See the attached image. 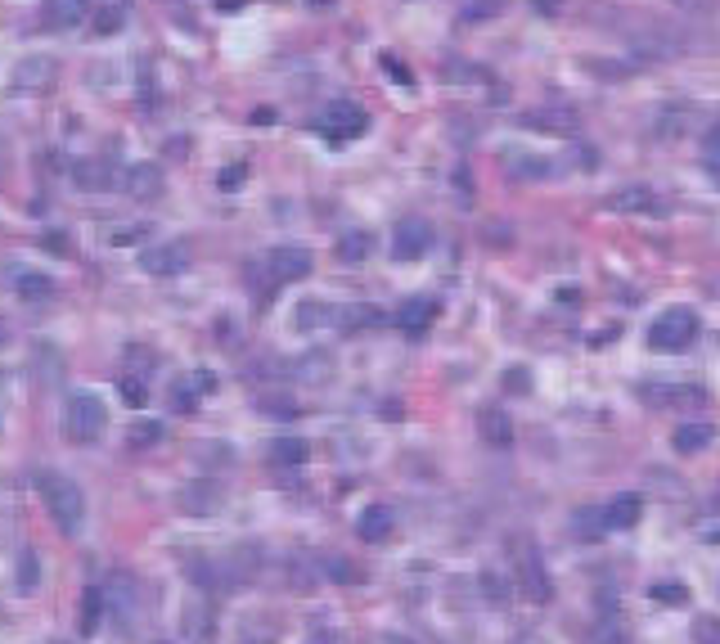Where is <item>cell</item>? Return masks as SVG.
I'll return each mask as SVG.
<instances>
[{
	"label": "cell",
	"mask_w": 720,
	"mask_h": 644,
	"mask_svg": "<svg viewBox=\"0 0 720 644\" xmlns=\"http://www.w3.org/2000/svg\"><path fill=\"white\" fill-rule=\"evenodd\" d=\"M36 491H41L45 509H50L54 527H59L63 536H77L81 523H86V496H81V487L68 478V473H54V469H41L36 473Z\"/></svg>",
	"instance_id": "1"
},
{
	"label": "cell",
	"mask_w": 720,
	"mask_h": 644,
	"mask_svg": "<svg viewBox=\"0 0 720 644\" xmlns=\"http://www.w3.org/2000/svg\"><path fill=\"white\" fill-rule=\"evenodd\" d=\"M104 428H108L104 401H99L95 392H68V401H63V433H68V442L90 446V442H99Z\"/></svg>",
	"instance_id": "2"
},
{
	"label": "cell",
	"mask_w": 720,
	"mask_h": 644,
	"mask_svg": "<svg viewBox=\"0 0 720 644\" xmlns=\"http://www.w3.org/2000/svg\"><path fill=\"white\" fill-rule=\"evenodd\" d=\"M693 338H698V311L693 307H666L648 325V347H657V352H684Z\"/></svg>",
	"instance_id": "3"
},
{
	"label": "cell",
	"mask_w": 720,
	"mask_h": 644,
	"mask_svg": "<svg viewBox=\"0 0 720 644\" xmlns=\"http://www.w3.org/2000/svg\"><path fill=\"white\" fill-rule=\"evenodd\" d=\"M513 572H518L522 595H527L531 604H549V599H554V581H549L545 563H540L536 545H531L527 536H518V541H513Z\"/></svg>",
	"instance_id": "4"
},
{
	"label": "cell",
	"mask_w": 720,
	"mask_h": 644,
	"mask_svg": "<svg viewBox=\"0 0 720 644\" xmlns=\"http://www.w3.org/2000/svg\"><path fill=\"white\" fill-rule=\"evenodd\" d=\"M315 131H320L329 145H351V140H360L369 131V118H365V109H360V104L338 100V104H329V109L315 118Z\"/></svg>",
	"instance_id": "5"
},
{
	"label": "cell",
	"mask_w": 720,
	"mask_h": 644,
	"mask_svg": "<svg viewBox=\"0 0 720 644\" xmlns=\"http://www.w3.org/2000/svg\"><path fill=\"white\" fill-rule=\"evenodd\" d=\"M432 248V226L423 217H401L392 230V257L396 262H419Z\"/></svg>",
	"instance_id": "6"
},
{
	"label": "cell",
	"mask_w": 720,
	"mask_h": 644,
	"mask_svg": "<svg viewBox=\"0 0 720 644\" xmlns=\"http://www.w3.org/2000/svg\"><path fill=\"white\" fill-rule=\"evenodd\" d=\"M266 275H270V284L306 280V275H311V253H306V248H297V244L270 248V253H266Z\"/></svg>",
	"instance_id": "7"
},
{
	"label": "cell",
	"mask_w": 720,
	"mask_h": 644,
	"mask_svg": "<svg viewBox=\"0 0 720 644\" xmlns=\"http://www.w3.org/2000/svg\"><path fill=\"white\" fill-rule=\"evenodd\" d=\"M603 208L617 212V217H648V212H662V199H657L648 185H621V190L608 194Z\"/></svg>",
	"instance_id": "8"
},
{
	"label": "cell",
	"mask_w": 720,
	"mask_h": 644,
	"mask_svg": "<svg viewBox=\"0 0 720 644\" xmlns=\"http://www.w3.org/2000/svg\"><path fill=\"white\" fill-rule=\"evenodd\" d=\"M54 59L50 55H27L23 64L14 68V95H41L54 86Z\"/></svg>",
	"instance_id": "9"
},
{
	"label": "cell",
	"mask_w": 720,
	"mask_h": 644,
	"mask_svg": "<svg viewBox=\"0 0 720 644\" xmlns=\"http://www.w3.org/2000/svg\"><path fill=\"white\" fill-rule=\"evenodd\" d=\"M140 266L149 275H162V280H167V275H180L189 266V244H153V248H144L140 253Z\"/></svg>",
	"instance_id": "10"
},
{
	"label": "cell",
	"mask_w": 720,
	"mask_h": 644,
	"mask_svg": "<svg viewBox=\"0 0 720 644\" xmlns=\"http://www.w3.org/2000/svg\"><path fill=\"white\" fill-rule=\"evenodd\" d=\"M437 302L432 298H405L401 307H396V325H401V334L410 338H423L432 329V320H437Z\"/></svg>",
	"instance_id": "11"
},
{
	"label": "cell",
	"mask_w": 720,
	"mask_h": 644,
	"mask_svg": "<svg viewBox=\"0 0 720 644\" xmlns=\"http://www.w3.org/2000/svg\"><path fill=\"white\" fill-rule=\"evenodd\" d=\"M221 500H225V487L212 478H198V482H189V487H180V509H185V514H216Z\"/></svg>",
	"instance_id": "12"
},
{
	"label": "cell",
	"mask_w": 720,
	"mask_h": 644,
	"mask_svg": "<svg viewBox=\"0 0 720 644\" xmlns=\"http://www.w3.org/2000/svg\"><path fill=\"white\" fill-rule=\"evenodd\" d=\"M122 190L131 194V199H140V203L158 199V194H162V167H158V163H135V167H126V172H122Z\"/></svg>",
	"instance_id": "13"
},
{
	"label": "cell",
	"mask_w": 720,
	"mask_h": 644,
	"mask_svg": "<svg viewBox=\"0 0 720 644\" xmlns=\"http://www.w3.org/2000/svg\"><path fill=\"white\" fill-rule=\"evenodd\" d=\"M86 14H90V0H45V5H41L45 28H54V32L81 28V23H86Z\"/></svg>",
	"instance_id": "14"
},
{
	"label": "cell",
	"mask_w": 720,
	"mask_h": 644,
	"mask_svg": "<svg viewBox=\"0 0 720 644\" xmlns=\"http://www.w3.org/2000/svg\"><path fill=\"white\" fill-rule=\"evenodd\" d=\"M126 14H131V0H95L90 5V32L95 37H117L126 28Z\"/></svg>",
	"instance_id": "15"
},
{
	"label": "cell",
	"mask_w": 720,
	"mask_h": 644,
	"mask_svg": "<svg viewBox=\"0 0 720 644\" xmlns=\"http://www.w3.org/2000/svg\"><path fill=\"white\" fill-rule=\"evenodd\" d=\"M212 388H216V379L207 370L185 374V379L171 383V406H176L180 415H194V410H198V392H212Z\"/></svg>",
	"instance_id": "16"
},
{
	"label": "cell",
	"mask_w": 720,
	"mask_h": 644,
	"mask_svg": "<svg viewBox=\"0 0 720 644\" xmlns=\"http://www.w3.org/2000/svg\"><path fill=\"white\" fill-rule=\"evenodd\" d=\"M392 527H396V514L387 505H365V514L356 518V536L369 545H383L392 536Z\"/></svg>",
	"instance_id": "17"
},
{
	"label": "cell",
	"mask_w": 720,
	"mask_h": 644,
	"mask_svg": "<svg viewBox=\"0 0 720 644\" xmlns=\"http://www.w3.org/2000/svg\"><path fill=\"white\" fill-rule=\"evenodd\" d=\"M639 514H644V496H635V491H621V496H612L608 505H603V527H635Z\"/></svg>",
	"instance_id": "18"
},
{
	"label": "cell",
	"mask_w": 720,
	"mask_h": 644,
	"mask_svg": "<svg viewBox=\"0 0 720 644\" xmlns=\"http://www.w3.org/2000/svg\"><path fill=\"white\" fill-rule=\"evenodd\" d=\"M477 433H482L486 446H509L513 442V419L504 415L500 406H486V410H477Z\"/></svg>",
	"instance_id": "19"
},
{
	"label": "cell",
	"mask_w": 720,
	"mask_h": 644,
	"mask_svg": "<svg viewBox=\"0 0 720 644\" xmlns=\"http://www.w3.org/2000/svg\"><path fill=\"white\" fill-rule=\"evenodd\" d=\"M306 455H311V446L297 433H279L275 442H270V464H279V469H302Z\"/></svg>",
	"instance_id": "20"
},
{
	"label": "cell",
	"mask_w": 720,
	"mask_h": 644,
	"mask_svg": "<svg viewBox=\"0 0 720 644\" xmlns=\"http://www.w3.org/2000/svg\"><path fill=\"white\" fill-rule=\"evenodd\" d=\"M9 280H14V289H18V298H23V302H45V298H54V280H50V275H41V271H27V266H18V271H9Z\"/></svg>",
	"instance_id": "21"
},
{
	"label": "cell",
	"mask_w": 720,
	"mask_h": 644,
	"mask_svg": "<svg viewBox=\"0 0 720 644\" xmlns=\"http://www.w3.org/2000/svg\"><path fill=\"white\" fill-rule=\"evenodd\" d=\"M711 437H716V428L698 419V424H680V428H675L671 446H675L680 455H698V451H707V446H711Z\"/></svg>",
	"instance_id": "22"
},
{
	"label": "cell",
	"mask_w": 720,
	"mask_h": 644,
	"mask_svg": "<svg viewBox=\"0 0 720 644\" xmlns=\"http://www.w3.org/2000/svg\"><path fill=\"white\" fill-rule=\"evenodd\" d=\"M369 253H374V235H369V230H347V235L338 239V262L342 266H360Z\"/></svg>",
	"instance_id": "23"
},
{
	"label": "cell",
	"mask_w": 720,
	"mask_h": 644,
	"mask_svg": "<svg viewBox=\"0 0 720 644\" xmlns=\"http://www.w3.org/2000/svg\"><path fill=\"white\" fill-rule=\"evenodd\" d=\"M36 586H41V563H36V550H18L14 590L18 595H36Z\"/></svg>",
	"instance_id": "24"
},
{
	"label": "cell",
	"mask_w": 720,
	"mask_h": 644,
	"mask_svg": "<svg viewBox=\"0 0 720 644\" xmlns=\"http://www.w3.org/2000/svg\"><path fill=\"white\" fill-rule=\"evenodd\" d=\"M315 568H320L329 581H342V586H356V581H360V568L351 559H342V554H320V559H315Z\"/></svg>",
	"instance_id": "25"
},
{
	"label": "cell",
	"mask_w": 720,
	"mask_h": 644,
	"mask_svg": "<svg viewBox=\"0 0 720 644\" xmlns=\"http://www.w3.org/2000/svg\"><path fill=\"white\" fill-rule=\"evenodd\" d=\"M72 176H77L81 190H108V185H113V172H108V163H99V158L77 163V167H72Z\"/></svg>",
	"instance_id": "26"
},
{
	"label": "cell",
	"mask_w": 720,
	"mask_h": 644,
	"mask_svg": "<svg viewBox=\"0 0 720 644\" xmlns=\"http://www.w3.org/2000/svg\"><path fill=\"white\" fill-rule=\"evenodd\" d=\"M104 622V590H86L81 595V635H95Z\"/></svg>",
	"instance_id": "27"
},
{
	"label": "cell",
	"mask_w": 720,
	"mask_h": 644,
	"mask_svg": "<svg viewBox=\"0 0 720 644\" xmlns=\"http://www.w3.org/2000/svg\"><path fill=\"white\" fill-rule=\"evenodd\" d=\"M333 320H338L342 329H369V325H383V311L378 307H342V311H333Z\"/></svg>",
	"instance_id": "28"
},
{
	"label": "cell",
	"mask_w": 720,
	"mask_h": 644,
	"mask_svg": "<svg viewBox=\"0 0 720 644\" xmlns=\"http://www.w3.org/2000/svg\"><path fill=\"white\" fill-rule=\"evenodd\" d=\"M702 167H707L711 185L720 190V122L707 131V140H702Z\"/></svg>",
	"instance_id": "29"
},
{
	"label": "cell",
	"mask_w": 720,
	"mask_h": 644,
	"mask_svg": "<svg viewBox=\"0 0 720 644\" xmlns=\"http://www.w3.org/2000/svg\"><path fill=\"white\" fill-rule=\"evenodd\" d=\"M693 644H720V613L693 617Z\"/></svg>",
	"instance_id": "30"
},
{
	"label": "cell",
	"mask_w": 720,
	"mask_h": 644,
	"mask_svg": "<svg viewBox=\"0 0 720 644\" xmlns=\"http://www.w3.org/2000/svg\"><path fill=\"white\" fill-rule=\"evenodd\" d=\"M522 127H540V131H567L572 113H522Z\"/></svg>",
	"instance_id": "31"
},
{
	"label": "cell",
	"mask_w": 720,
	"mask_h": 644,
	"mask_svg": "<svg viewBox=\"0 0 720 644\" xmlns=\"http://www.w3.org/2000/svg\"><path fill=\"white\" fill-rule=\"evenodd\" d=\"M126 442H131V446H153V442H162V424H158V419H140V424L126 428Z\"/></svg>",
	"instance_id": "32"
},
{
	"label": "cell",
	"mask_w": 720,
	"mask_h": 644,
	"mask_svg": "<svg viewBox=\"0 0 720 644\" xmlns=\"http://www.w3.org/2000/svg\"><path fill=\"white\" fill-rule=\"evenodd\" d=\"M117 392H122V401H126V406H135V410H140L144 401H149V388H144V379H140V374H122Z\"/></svg>",
	"instance_id": "33"
},
{
	"label": "cell",
	"mask_w": 720,
	"mask_h": 644,
	"mask_svg": "<svg viewBox=\"0 0 720 644\" xmlns=\"http://www.w3.org/2000/svg\"><path fill=\"white\" fill-rule=\"evenodd\" d=\"M482 590L491 604H509V595H513L509 577H500V572H482Z\"/></svg>",
	"instance_id": "34"
},
{
	"label": "cell",
	"mask_w": 720,
	"mask_h": 644,
	"mask_svg": "<svg viewBox=\"0 0 720 644\" xmlns=\"http://www.w3.org/2000/svg\"><path fill=\"white\" fill-rule=\"evenodd\" d=\"M500 10H504V0H473V5L464 10V19L468 23H482V19H491V14H500Z\"/></svg>",
	"instance_id": "35"
},
{
	"label": "cell",
	"mask_w": 720,
	"mask_h": 644,
	"mask_svg": "<svg viewBox=\"0 0 720 644\" xmlns=\"http://www.w3.org/2000/svg\"><path fill=\"white\" fill-rule=\"evenodd\" d=\"M243 176H248V167H243V163H234V167H221V176H216V185H221V190L230 194V190H239V185H243Z\"/></svg>",
	"instance_id": "36"
},
{
	"label": "cell",
	"mask_w": 720,
	"mask_h": 644,
	"mask_svg": "<svg viewBox=\"0 0 720 644\" xmlns=\"http://www.w3.org/2000/svg\"><path fill=\"white\" fill-rule=\"evenodd\" d=\"M41 244H45V248H54L59 257H68V253H72V239L63 235V230H45V235H41Z\"/></svg>",
	"instance_id": "37"
},
{
	"label": "cell",
	"mask_w": 720,
	"mask_h": 644,
	"mask_svg": "<svg viewBox=\"0 0 720 644\" xmlns=\"http://www.w3.org/2000/svg\"><path fill=\"white\" fill-rule=\"evenodd\" d=\"M383 68H387V77L392 82H401V86H414V77H410V68L401 64V59H392V55H383Z\"/></svg>",
	"instance_id": "38"
},
{
	"label": "cell",
	"mask_w": 720,
	"mask_h": 644,
	"mask_svg": "<svg viewBox=\"0 0 720 644\" xmlns=\"http://www.w3.org/2000/svg\"><path fill=\"white\" fill-rule=\"evenodd\" d=\"M144 235H149V230H144V226H122V230H113V235H108V239H113L117 248H126V244H140Z\"/></svg>",
	"instance_id": "39"
},
{
	"label": "cell",
	"mask_w": 720,
	"mask_h": 644,
	"mask_svg": "<svg viewBox=\"0 0 720 644\" xmlns=\"http://www.w3.org/2000/svg\"><path fill=\"white\" fill-rule=\"evenodd\" d=\"M257 410H261V415H279V419H293L297 415L293 401H257Z\"/></svg>",
	"instance_id": "40"
},
{
	"label": "cell",
	"mask_w": 720,
	"mask_h": 644,
	"mask_svg": "<svg viewBox=\"0 0 720 644\" xmlns=\"http://www.w3.org/2000/svg\"><path fill=\"white\" fill-rule=\"evenodd\" d=\"M653 595H657V599H666V604H684V586H657Z\"/></svg>",
	"instance_id": "41"
},
{
	"label": "cell",
	"mask_w": 720,
	"mask_h": 644,
	"mask_svg": "<svg viewBox=\"0 0 720 644\" xmlns=\"http://www.w3.org/2000/svg\"><path fill=\"white\" fill-rule=\"evenodd\" d=\"M531 5H536L540 14H558V10H563V0H531Z\"/></svg>",
	"instance_id": "42"
},
{
	"label": "cell",
	"mask_w": 720,
	"mask_h": 644,
	"mask_svg": "<svg viewBox=\"0 0 720 644\" xmlns=\"http://www.w3.org/2000/svg\"><path fill=\"white\" fill-rule=\"evenodd\" d=\"M5 167H9V149H5V140H0V181H5Z\"/></svg>",
	"instance_id": "43"
},
{
	"label": "cell",
	"mask_w": 720,
	"mask_h": 644,
	"mask_svg": "<svg viewBox=\"0 0 720 644\" xmlns=\"http://www.w3.org/2000/svg\"><path fill=\"white\" fill-rule=\"evenodd\" d=\"M0 343H5V320H0Z\"/></svg>",
	"instance_id": "44"
},
{
	"label": "cell",
	"mask_w": 720,
	"mask_h": 644,
	"mask_svg": "<svg viewBox=\"0 0 720 644\" xmlns=\"http://www.w3.org/2000/svg\"><path fill=\"white\" fill-rule=\"evenodd\" d=\"M252 644H270V640H252Z\"/></svg>",
	"instance_id": "45"
}]
</instances>
